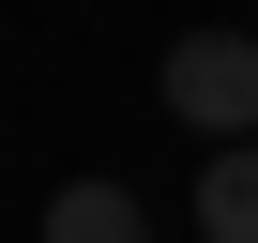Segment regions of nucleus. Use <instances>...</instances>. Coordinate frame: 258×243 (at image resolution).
Returning a JSON list of instances; mask_svg holds the SVG:
<instances>
[{"mask_svg":"<svg viewBox=\"0 0 258 243\" xmlns=\"http://www.w3.org/2000/svg\"><path fill=\"white\" fill-rule=\"evenodd\" d=\"M198 243H258V137H228L198 167Z\"/></svg>","mask_w":258,"mask_h":243,"instance_id":"nucleus-2","label":"nucleus"},{"mask_svg":"<svg viewBox=\"0 0 258 243\" xmlns=\"http://www.w3.org/2000/svg\"><path fill=\"white\" fill-rule=\"evenodd\" d=\"M167 122H198V137H258V31H182L167 46Z\"/></svg>","mask_w":258,"mask_h":243,"instance_id":"nucleus-1","label":"nucleus"},{"mask_svg":"<svg viewBox=\"0 0 258 243\" xmlns=\"http://www.w3.org/2000/svg\"><path fill=\"white\" fill-rule=\"evenodd\" d=\"M46 243H152V213L121 198V183H61L46 198Z\"/></svg>","mask_w":258,"mask_h":243,"instance_id":"nucleus-3","label":"nucleus"}]
</instances>
